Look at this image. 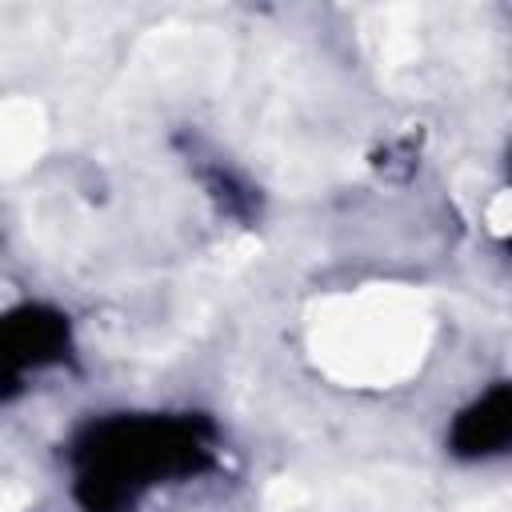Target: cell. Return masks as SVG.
Wrapping results in <instances>:
<instances>
[{
  "mask_svg": "<svg viewBox=\"0 0 512 512\" xmlns=\"http://www.w3.org/2000/svg\"><path fill=\"white\" fill-rule=\"evenodd\" d=\"M452 444L456 452L476 460L512 452V384H500L484 392L472 408H464L452 428Z\"/></svg>",
  "mask_w": 512,
  "mask_h": 512,
  "instance_id": "cell-1",
  "label": "cell"
}]
</instances>
